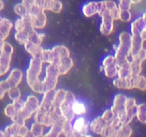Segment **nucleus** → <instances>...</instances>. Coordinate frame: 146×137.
Here are the masks:
<instances>
[{
    "label": "nucleus",
    "instance_id": "10",
    "mask_svg": "<svg viewBox=\"0 0 146 137\" xmlns=\"http://www.w3.org/2000/svg\"><path fill=\"white\" fill-rule=\"evenodd\" d=\"M134 77H118L113 81V84L117 88L122 89H132L134 88Z\"/></svg>",
    "mask_w": 146,
    "mask_h": 137
},
{
    "label": "nucleus",
    "instance_id": "9",
    "mask_svg": "<svg viewBox=\"0 0 146 137\" xmlns=\"http://www.w3.org/2000/svg\"><path fill=\"white\" fill-rule=\"evenodd\" d=\"M24 102L22 100L19 99L16 100L12 102V104H8L4 109V114L7 116L12 118L14 116L17 115L24 105Z\"/></svg>",
    "mask_w": 146,
    "mask_h": 137
},
{
    "label": "nucleus",
    "instance_id": "2",
    "mask_svg": "<svg viewBox=\"0 0 146 137\" xmlns=\"http://www.w3.org/2000/svg\"><path fill=\"white\" fill-rule=\"evenodd\" d=\"M58 74L56 68L55 63H51L46 68V76L44 81H41L42 94L55 90L58 83Z\"/></svg>",
    "mask_w": 146,
    "mask_h": 137
},
{
    "label": "nucleus",
    "instance_id": "36",
    "mask_svg": "<svg viewBox=\"0 0 146 137\" xmlns=\"http://www.w3.org/2000/svg\"><path fill=\"white\" fill-rule=\"evenodd\" d=\"M0 76H1V72H0Z\"/></svg>",
    "mask_w": 146,
    "mask_h": 137
},
{
    "label": "nucleus",
    "instance_id": "21",
    "mask_svg": "<svg viewBox=\"0 0 146 137\" xmlns=\"http://www.w3.org/2000/svg\"><path fill=\"white\" fill-rule=\"evenodd\" d=\"M43 131H44V126L42 124L34 122L31 125L29 133L31 134V136H44Z\"/></svg>",
    "mask_w": 146,
    "mask_h": 137
},
{
    "label": "nucleus",
    "instance_id": "3",
    "mask_svg": "<svg viewBox=\"0 0 146 137\" xmlns=\"http://www.w3.org/2000/svg\"><path fill=\"white\" fill-rule=\"evenodd\" d=\"M40 105L39 100L35 96H29L27 101L24 102V105L19 112L17 114L22 121H25L31 117L36 112Z\"/></svg>",
    "mask_w": 146,
    "mask_h": 137
},
{
    "label": "nucleus",
    "instance_id": "31",
    "mask_svg": "<svg viewBox=\"0 0 146 137\" xmlns=\"http://www.w3.org/2000/svg\"><path fill=\"white\" fill-rule=\"evenodd\" d=\"M36 1L37 0H22V1H21V3H22L23 4H24L29 9L31 6L34 5V4H36Z\"/></svg>",
    "mask_w": 146,
    "mask_h": 137
},
{
    "label": "nucleus",
    "instance_id": "12",
    "mask_svg": "<svg viewBox=\"0 0 146 137\" xmlns=\"http://www.w3.org/2000/svg\"><path fill=\"white\" fill-rule=\"evenodd\" d=\"M143 31H145V14L143 17L135 20L131 24V32L133 35H141Z\"/></svg>",
    "mask_w": 146,
    "mask_h": 137
},
{
    "label": "nucleus",
    "instance_id": "34",
    "mask_svg": "<svg viewBox=\"0 0 146 137\" xmlns=\"http://www.w3.org/2000/svg\"><path fill=\"white\" fill-rule=\"evenodd\" d=\"M4 2L2 1V0H0V11L4 9Z\"/></svg>",
    "mask_w": 146,
    "mask_h": 137
},
{
    "label": "nucleus",
    "instance_id": "14",
    "mask_svg": "<svg viewBox=\"0 0 146 137\" xmlns=\"http://www.w3.org/2000/svg\"><path fill=\"white\" fill-rule=\"evenodd\" d=\"M83 14L85 17H91L98 14V2L96 1H90L83 6Z\"/></svg>",
    "mask_w": 146,
    "mask_h": 137
},
{
    "label": "nucleus",
    "instance_id": "24",
    "mask_svg": "<svg viewBox=\"0 0 146 137\" xmlns=\"http://www.w3.org/2000/svg\"><path fill=\"white\" fill-rule=\"evenodd\" d=\"M14 12H15L17 15L19 16L20 17H22L29 14L28 8H27L24 4H23L22 3H19V4H16V5L14 6Z\"/></svg>",
    "mask_w": 146,
    "mask_h": 137
},
{
    "label": "nucleus",
    "instance_id": "17",
    "mask_svg": "<svg viewBox=\"0 0 146 137\" xmlns=\"http://www.w3.org/2000/svg\"><path fill=\"white\" fill-rule=\"evenodd\" d=\"M71 108H72V111L75 116L76 115L78 116H81L86 114L87 108L85 104L82 101H78V100L76 99L74 101L72 106H71Z\"/></svg>",
    "mask_w": 146,
    "mask_h": 137
},
{
    "label": "nucleus",
    "instance_id": "5",
    "mask_svg": "<svg viewBox=\"0 0 146 137\" xmlns=\"http://www.w3.org/2000/svg\"><path fill=\"white\" fill-rule=\"evenodd\" d=\"M89 124L90 123L82 116H79L76 119H75V121L72 124L74 136H88V133L90 131Z\"/></svg>",
    "mask_w": 146,
    "mask_h": 137
},
{
    "label": "nucleus",
    "instance_id": "7",
    "mask_svg": "<svg viewBox=\"0 0 146 137\" xmlns=\"http://www.w3.org/2000/svg\"><path fill=\"white\" fill-rule=\"evenodd\" d=\"M55 63L56 68L58 75H65L70 71L74 65L72 59L70 57L61 59Z\"/></svg>",
    "mask_w": 146,
    "mask_h": 137
},
{
    "label": "nucleus",
    "instance_id": "15",
    "mask_svg": "<svg viewBox=\"0 0 146 137\" xmlns=\"http://www.w3.org/2000/svg\"><path fill=\"white\" fill-rule=\"evenodd\" d=\"M24 46L27 52L29 53L32 56V57L40 59L41 52H42L43 49H44L41 46L36 45V44H33V43L30 42L29 41H26L24 44Z\"/></svg>",
    "mask_w": 146,
    "mask_h": 137
},
{
    "label": "nucleus",
    "instance_id": "35",
    "mask_svg": "<svg viewBox=\"0 0 146 137\" xmlns=\"http://www.w3.org/2000/svg\"><path fill=\"white\" fill-rule=\"evenodd\" d=\"M3 136H4V131H1V130H0V137H3Z\"/></svg>",
    "mask_w": 146,
    "mask_h": 137
},
{
    "label": "nucleus",
    "instance_id": "29",
    "mask_svg": "<svg viewBox=\"0 0 146 137\" xmlns=\"http://www.w3.org/2000/svg\"><path fill=\"white\" fill-rule=\"evenodd\" d=\"M132 19V14H131V11L129 10H126V11H120V15H119V19L121 21H125V22H128V21H131Z\"/></svg>",
    "mask_w": 146,
    "mask_h": 137
},
{
    "label": "nucleus",
    "instance_id": "30",
    "mask_svg": "<svg viewBox=\"0 0 146 137\" xmlns=\"http://www.w3.org/2000/svg\"><path fill=\"white\" fill-rule=\"evenodd\" d=\"M9 89V87L6 81H0V99H1L4 96Z\"/></svg>",
    "mask_w": 146,
    "mask_h": 137
},
{
    "label": "nucleus",
    "instance_id": "25",
    "mask_svg": "<svg viewBox=\"0 0 146 137\" xmlns=\"http://www.w3.org/2000/svg\"><path fill=\"white\" fill-rule=\"evenodd\" d=\"M62 8L63 4L59 0H51L48 11H51L54 13H60L62 10Z\"/></svg>",
    "mask_w": 146,
    "mask_h": 137
},
{
    "label": "nucleus",
    "instance_id": "19",
    "mask_svg": "<svg viewBox=\"0 0 146 137\" xmlns=\"http://www.w3.org/2000/svg\"><path fill=\"white\" fill-rule=\"evenodd\" d=\"M132 135V128L128 124H121L116 128L114 136H126L129 137Z\"/></svg>",
    "mask_w": 146,
    "mask_h": 137
},
{
    "label": "nucleus",
    "instance_id": "27",
    "mask_svg": "<svg viewBox=\"0 0 146 137\" xmlns=\"http://www.w3.org/2000/svg\"><path fill=\"white\" fill-rule=\"evenodd\" d=\"M101 118L104 120L106 123L107 124H110L113 121V120L115 118V114L113 111V110L108 109L106 110V111H104V113L103 114V115L101 116Z\"/></svg>",
    "mask_w": 146,
    "mask_h": 137
},
{
    "label": "nucleus",
    "instance_id": "33",
    "mask_svg": "<svg viewBox=\"0 0 146 137\" xmlns=\"http://www.w3.org/2000/svg\"><path fill=\"white\" fill-rule=\"evenodd\" d=\"M131 3H132V4H139V3L141 2L142 0H131Z\"/></svg>",
    "mask_w": 146,
    "mask_h": 137
},
{
    "label": "nucleus",
    "instance_id": "8",
    "mask_svg": "<svg viewBox=\"0 0 146 137\" xmlns=\"http://www.w3.org/2000/svg\"><path fill=\"white\" fill-rule=\"evenodd\" d=\"M23 78V73L21 70L18 68H14L11 71L9 76L5 80L7 84H8L9 88L13 87L18 86L19 84L21 82Z\"/></svg>",
    "mask_w": 146,
    "mask_h": 137
},
{
    "label": "nucleus",
    "instance_id": "22",
    "mask_svg": "<svg viewBox=\"0 0 146 137\" xmlns=\"http://www.w3.org/2000/svg\"><path fill=\"white\" fill-rule=\"evenodd\" d=\"M133 85L134 88H138L142 91L145 90V78L142 75H138L133 78Z\"/></svg>",
    "mask_w": 146,
    "mask_h": 137
},
{
    "label": "nucleus",
    "instance_id": "1",
    "mask_svg": "<svg viewBox=\"0 0 146 137\" xmlns=\"http://www.w3.org/2000/svg\"><path fill=\"white\" fill-rule=\"evenodd\" d=\"M43 62L39 58L32 57L30 60L29 66L27 70V82L29 86L36 93L42 94L41 90V81L39 79V76L42 71Z\"/></svg>",
    "mask_w": 146,
    "mask_h": 137
},
{
    "label": "nucleus",
    "instance_id": "13",
    "mask_svg": "<svg viewBox=\"0 0 146 137\" xmlns=\"http://www.w3.org/2000/svg\"><path fill=\"white\" fill-rule=\"evenodd\" d=\"M51 50L52 51L54 62H56L57 61L64 57H70L69 50L64 46H56Z\"/></svg>",
    "mask_w": 146,
    "mask_h": 137
},
{
    "label": "nucleus",
    "instance_id": "20",
    "mask_svg": "<svg viewBox=\"0 0 146 137\" xmlns=\"http://www.w3.org/2000/svg\"><path fill=\"white\" fill-rule=\"evenodd\" d=\"M66 91L64 89H58L57 91H54V99H53V103L55 107H59V106L64 102L66 97Z\"/></svg>",
    "mask_w": 146,
    "mask_h": 137
},
{
    "label": "nucleus",
    "instance_id": "28",
    "mask_svg": "<svg viewBox=\"0 0 146 137\" xmlns=\"http://www.w3.org/2000/svg\"><path fill=\"white\" fill-rule=\"evenodd\" d=\"M131 4L132 3L131 0H119L118 7L120 11H126V10H130Z\"/></svg>",
    "mask_w": 146,
    "mask_h": 137
},
{
    "label": "nucleus",
    "instance_id": "11",
    "mask_svg": "<svg viewBox=\"0 0 146 137\" xmlns=\"http://www.w3.org/2000/svg\"><path fill=\"white\" fill-rule=\"evenodd\" d=\"M13 27L11 21L6 18L0 19V39L5 40L9 35L11 29Z\"/></svg>",
    "mask_w": 146,
    "mask_h": 137
},
{
    "label": "nucleus",
    "instance_id": "18",
    "mask_svg": "<svg viewBox=\"0 0 146 137\" xmlns=\"http://www.w3.org/2000/svg\"><path fill=\"white\" fill-rule=\"evenodd\" d=\"M21 126L19 124L13 123L11 125L6 127L4 130V136H20Z\"/></svg>",
    "mask_w": 146,
    "mask_h": 137
},
{
    "label": "nucleus",
    "instance_id": "26",
    "mask_svg": "<svg viewBox=\"0 0 146 137\" xmlns=\"http://www.w3.org/2000/svg\"><path fill=\"white\" fill-rule=\"evenodd\" d=\"M7 92H8L9 97L12 101L19 99L21 97V92H20L19 88L17 86L9 88Z\"/></svg>",
    "mask_w": 146,
    "mask_h": 137
},
{
    "label": "nucleus",
    "instance_id": "23",
    "mask_svg": "<svg viewBox=\"0 0 146 137\" xmlns=\"http://www.w3.org/2000/svg\"><path fill=\"white\" fill-rule=\"evenodd\" d=\"M135 116L138 117V120L141 122L145 124L146 121L145 116V104H141L136 106V111H135Z\"/></svg>",
    "mask_w": 146,
    "mask_h": 137
},
{
    "label": "nucleus",
    "instance_id": "32",
    "mask_svg": "<svg viewBox=\"0 0 146 137\" xmlns=\"http://www.w3.org/2000/svg\"><path fill=\"white\" fill-rule=\"evenodd\" d=\"M5 40H1L0 39V55H1V52H2L3 47H4V43Z\"/></svg>",
    "mask_w": 146,
    "mask_h": 137
},
{
    "label": "nucleus",
    "instance_id": "16",
    "mask_svg": "<svg viewBox=\"0 0 146 137\" xmlns=\"http://www.w3.org/2000/svg\"><path fill=\"white\" fill-rule=\"evenodd\" d=\"M106 123L104 121V120L101 118V116L97 117L96 119H94L92 122L89 124L90 131L95 134H102V131L104 130V127L106 125Z\"/></svg>",
    "mask_w": 146,
    "mask_h": 137
},
{
    "label": "nucleus",
    "instance_id": "6",
    "mask_svg": "<svg viewBox=\"0 0 146 137\" xmlns=\"http://www.w3.org/2000/svg\"><path fill=\"white\" fill-rule=\"evenodd\" d=\"M103 70L105 75L109 78H113L118 75V67L115 62V57L108 56L103 61Z\"/></svg>",
    "mask_w": 146,
    "mask_h": 137
},
{
    "label": "nucleus",
    "instance_id": "4",
    "mask_svg": "<svg viewBox=\"0 0 146 137\" xmlns=\"http://www.w3.org/2000/svg\"><path fill=\"white\" fill-rule=\"evenodd\" d=\"M14 48L9 43L4 41L2 52L0 55V72L1 76L8 72L10 68L11 56H12Z\"/></svg>",
    "mask_w": 146,
    "mask_h": 137
}]
</instances>
